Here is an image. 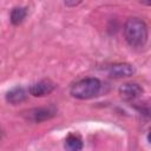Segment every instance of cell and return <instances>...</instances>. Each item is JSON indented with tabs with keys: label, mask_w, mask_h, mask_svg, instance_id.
Masks as SVG:
<instances>
[{
	"label": "cell",
	"mask_w": 151,
	"mask_h": 151,
	"mask_svg": "<svg viewBox=\"0 0 151 151\" xmlns=\"http://www.w3.org/2000/svg\"><path fill=\"white\" fill-rule=\"evenodd\" d=\"M124 35L129 45L133 47L144 46L147 41V26L139 18H130L124 25Z\"/></svg>",
	"instance_id": "obj_1"
},
{
	"label": "cell",
	"mask_w": 151,
	"mask_h": 151,
	"mask_svg": "<svg viewBox=\"0 0 151 151\" xmlns=\"http://www.w3.org/2000/svg\"><path fill=\"white\" fill-rule=\"evenodd\" d=\"M101 90V83L97 78H85L76 83L71 87L72 97L77 99H91L99 94Z\"/></svg>",
	"instance_id": "obj_2"
},
{
	"label": "cell",
	"mask_w": 151,
	"mask_h": 151,
	"mask_svg": "<svg viewBox=\"0 0 151 151\" xmlns=\"http://www.w3.org/2000/svg\"><path fill=\"white\" fill-rule=\"evenodd\" d=\"M133 73H134L133 66L127 63H118L109 67V74L112 78H127L133 76Z\"/></svg>",
	"instance_id": "obj_3"
},
{
	"label": "cell",
	"mask_w": 151,
	"mask_h": 151,
	"mask_svg": "<svg viewBox=\"0 0 151 151\" xmlns=\"http://www.w3.org/2000/svg\"><path fill=\"white\" fill-rule=\"evenodd\" d=\"M142 93H143V88L140 87V85L136 83H126L119 87V94L125 100H133L138 98Z\"/></svg>",
	"instance_id": "obj_4"
},
{
	"label": "cell",
	"mask_w": 151,
	"mask_h": 151,
	"mask_svg": "<svg viewBox=\"0 0 151 151\" xmlns=\"http://www.w3.org/2000/svg\"><path fill=\"white\" fill-rule=\"evenodd\" d=\"M55 88V84L51 80H41L35 84H33L29 87V93L33 97H44L50 94Z\"/></svg>",
	"instance_id": "obj_5"
},
{
	"label": "cell",
	"mask_w": 151,
	"mask_h": 151,
	"mask_svg": "<svg viewBox=\"0 0 151 151\" xmlns=\"http://www.w3.org/2000/svg\"><path fill=\"white\" fill-rule=\"evenodd\" d=\"M27 94H26V91L22 88V87H14L12 88L11 91L7 92L6 94V100L12 104V105H17V104H20L22 103L25 99H26Z\"/></svg>",
	"instance_id": "obj_6"
},
{
	"label": "cell",
	"mask_w": 151,
	"mask_h": 151,
	"mask_svg": "<svg viewBox=\"0 0 151 151\" xmlns=\"http://www.w3.org/2000/svg\"><path fill=\"white\" fill-rule=\"evenodd\" d=\"M54 113H55V111L51 107H48V109H35V110L29 112V117H31L32 120L39 123V122L50 119L51 117L54 116Z\"/></svg>",
	"instance_id": "obj_7"
},
{
	"label": "cell",
	"mask_w": 151,
	"mask_h": 151,
	"mask_svg": "<svg viewBox=\"0 0 151 151\" xmlns=\"http://www.w3.org/2000/svg\"><path fill=\"white\" fill-rule=\"evenodd\" d=\"M65 149L71 150V151H79L83 149V142L78 136L70 134L65 139Z\"/></svg>",
	"instance_id": "obj_8"
},
{
	"label": "cell",
	"mask_w": 151,
	"mask_h": 151,
	"mask_svg": "<svg viewBox=\"0 0 151 151\" xmlns=\"http://www.w3.org/2000/svg\"><path fill=\"white\" fill-rule=\"evenodd\" d=\"M27 15V8L25 7H15L11 12V22L13 25H19L24 21Z\"/></svg>",
	"instance_id": "obj_9"
},
{
	"label": "cell",
	"mask_w": 151,
	"mask_h": 151,
	"mask_svg": "<svg viewBox=\"0 0 151 151\" xmlns=\"http://www.w3.org/2000/svg\"><path fill=\"white\" fill-rule=\"evenodd\" d=\"M80 1H81V0H65V4H66L67 6H70V7H73V6H76V5H78Z\"/></svg>",
	"instance_id": "obj_10"
},
{
	"label": "cell",
	"mask_w": 151,
	"mask_h": 151,
	"mask_svg": "<svg viewBox=\"0 0 151 151\" xmlns=\"http://www.w3.org/2000/svg\"><path fill=\"white\" fill-rule=\"evenodd\" d=\"M0 136H1V132H0Z\"/></svg>",
	"instance_id": "obj_11"
}]
</instances>
